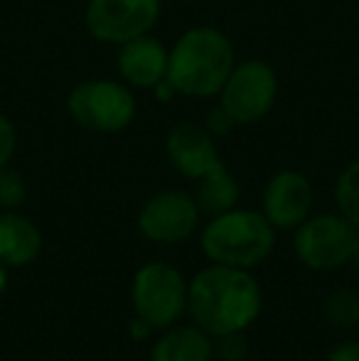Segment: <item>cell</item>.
<instances>
[{
    "label": "cell",
    "mask_w": 359,
    "mask_h": 361,
    "mask_svg": "<svg viewBox=\"0 0 359 361\" xmlns=\"http://www.w3.org/2000/svg\"><path fill=\"white\" fill-rule=\"evenodd\" d=\"M67 111L77 126L94 133H121L135 118V96L128 84L116 79H89L67 96Z\"/></svg>",
    "instance_id": "277c9868"
},
{
    "label": "cell",
    "mask_w": 359,
    "mask_h": 361,
    "mask_svg": "<svg viewBox=\"0 0 359 361\" xmlns=\"http://www.w3.org/2000/svg\"><path fill=\"white\" fill-rule=\"evenodd\" d=\"M160 0H89L84 25L89 35L106 44H123L148 35L160 18Z\"/></svg>",
    "instance_id": "8992f818"
},
{
    "label": "cell",
    "mask_w": 359,
    "mask_h": 361,
    "mask_svg": "<svg viewBox=\"0 0 359 361\" xmlns=\"http://www.w3.org/2000/svg\"><path fill=\"white\" fill-rule=\"evenodd\" d=\"M335 200H337V207H340L342 216L359 228V160L350 162V165L342 170L340 180H337Z\"/></svg>",
    "instance_id": "2e32d148"
},
{
    "label": "cell",
    "mask_w": 359,
    "mask_h": 361,
    "mask_svg": "<svg viewBox=\"0 0 359 361\" xmlns=\"http://www.w3.org/2000/svg\"><path fill=\"white\" fill-rule=\"evenodd\" d=\"M200 207L185 192H160L145 202L138 226L153 241L175 243L187 238L197 226Z\"/></svg>",
    "instance_id": "9c48e42d"
},
{
    "label": "cell",
    "mask_w": 359,
    "mask_h": 361,
    "mask_svg": "<svg viewBox=\"0 0 359 361\" xmlns=\"http://www.w3.org/2000/svg\"><path fill=\"white\" fill-rule=\"evenodd\" d=\"M312 207V187L305 175L296 170H283L271 177L266 187L264 209L273 226L291 228L303 224Z\"/></svg>",
    "instance_id": "8fae6325"
},
{
    "label": "cell",
    "mask_w": 359,
    "mask_h": 361,
    "mask_svg": "<svg viewBox=\"0 0 359 361\" xmlns=\"http://www.w3.org/2000/svg\"><path fill=\"white\" fill-rule=\"evenodd\" d=\"M15 143H18V135H15L13 121L0 114V167H5L10 162V157L15 152Z\"/></svg>",
    "instance_id": "d6986e66"
},
{
    "label": "cell",
    "mask_w": 359,
    "mask_h": 361,
    "mask_svg": "<svg viewBox=\"0 0 359 361\" xmlns=\"http://www.w3.org/2000/svg\"><path fill=\"white\" fill-rule=\"evenodd\" d=\"M236 64L231 39L212 25L190 27L175 39L168 57V84L187 99L219 96Z\"/></svg>",
    "instance_id": "6da1fadb"
},
{
    "label": "cell",
    "mask_w": 359,
    "mask_h": 361,
    "mask_svg": "<svg viewBox=\"0 0 359 361\" xmlns=\"http://www.w3.org/2000/svg\"><path fill=\"white\" fill-rule=\"evenodd\" d=\"M273 246V224L256 212H224L205 228L202 248L212 261L231 268L256 266Z\"/></svg>",
    "instance_id": "3957f363"
},
{
    "label": "cell",
    "mask_w": 359,
    "mask_h": 361,
    "mask_svg": "<svg viewBox=\"0 0 359 361\" xmlns=\"http://www.w3.org/2000/svg\"><path fill=\"white\" fill-rule=\"evenodd\" d=\"M234 126H236V123H234V118H231V116L226 114V111L219 106V109H214V111L209 114V123H207L205 128L209 130L212 135H226L231 128H234Z\"/></svg>",
    "instance_id": "ffe728a7"
},
{
    "label": "cell",
    "mask_w": 359,
    "mask_h": 361,
    "mask_svg": "<svg viewBox=\"0 0 359 361\" xmlns=\"http://www.w3.org/2000/svg\"><path fill=\"white\" fill-rule=\"evenodd\" d=\"M5 286V273H3V268H0V290H3Z\"/></svg>",
    "instance_id": "603a6c76"
},
{
    "label": "cell",
    "mask_w": 359,
    "mask_h": 361,
    "mask_svg": "<svg viewBox=\"0 0 359 361\" xmlns=\"http://www.w3.org/2000/svg\"><path fill=\"white\" fill-rule=\"evenodd\" d=\"M42 236L30 219L18 214H0V261L25 266L39 253Z\"/></svg>",
    "instance_id": "4fadbf2b"
},
{
    "label": "cell",
    "mask_w": 359,
    "mask_h": 361,
    "mask_svg": "<svg viewBox=\"0 0 359 361\" xmlns=\"http://www.w3.org/2000/svg\"><path fill=\"white\" fill-rule=\"evenodd\" d=\"M327 317L335 324H342V327H350L359 319V295L355 290H337V293L330 295L327 300Z\"/></svg>",
    "instance_id": "e0dca14e"
},
{
    "label": "cell",
    "mask_w": 359,
    "mask_h": 361,
    "mask_svg": "<svg viewBox=\"0 0 359 361\" xmlns=\"http://www.w3.org/2000/svg\"><path fill=\"white\" fill-rule=\"evenodd\" d=\"M133 302L145 324L165 327L175 322L185 307V281L175 268L150 263L135 276Z\"/></svg>",
    "instance_id": "ba28073f"
},
{
    "label": "cell",
    "mask_w": 359,
    "mask_h": 361,
    "mask_svg": "<svg viewBox=\"0 0 359 361\" xmlns=\"http://www.w3.org/2000/svg\"><path fill=\"white\" fill-rule=\"evenodd\" d=\"M330 361H359V344L347 342V344H342V347H337L335 352H332Z\"/></svg>",
    "instance_id": "44dd1931"
},
{
    "label": "cell",
    "mask_w": 359,
    "mask_h": 361,
    "mask_svg": "<svg viewBox=\"0 0 359 361\" xmlns=\"http://www.w3.org/2000/svg\"><path fill=\"white\" fill-rule=\"evenodd\" d=\"M357 226L345 216L322 214L303 224L296 236V251L310 268H337L355 256Z\"/></svg>",
    "instance_id": "52a82bcc"
},
{
    "label": "cell",
    "mask_w": 359,
    "mask_h": 361,
    "mask_svg": "<svg viewBox=\"0 0 359 361\" xmlns=\"http://www.w3.org/2000/svg\"><path fill=\"white\" fill-rule=\"evenodd\" d=\"M25 200V182L15 170H10L8 165L0 167V207L15 209L18 204H23Z\"/></svg>",
    "instance_id": "ac0fdd59"
},
{
    "label": "cell",
    "mask_w": 359,
    "mask_h": 361,
    "mask_svg": "<svg viewBox=\"0 0 359 361\" xmlns=\"http://www.w3.org/2000/svg\"><path fill=\"white\" fill-rule=\"evenodd\" d=\"M187 300L200 327L219 337L246 327L261 307L259 286L254 278L221 263L217 268H207L192 281Z\"/></svg>",
    "instance_id": "7a4b0ae2"
},
{
    "label": "cell",
    "mask_w": 359,
    "mask_h": 361,
    "mask_svg": "<svg viewBox=\"0 0 359 361\" xmlns=\"http://www.w3.org/2000/svg\"><path fill=\"white\" fill-rule=\"evenodd\" d=\"M182 3H195V0H182Z\"/></svg>",
    "instance_id": "cb8c5ba5"
},
{
    "label": "cell",
    "mask_w": 359,
    "mask_h": 361,
    "mask_svg": "<svg viewBox=\"0 0 359 361\" xmlns=\"http://www.w3.org/2000/svg\"><path fill=\"white\" fill-rule=\"evenodd\" d=\"M236 200H239V185L224 167V162H219L205 177H200V190H197L195 202L202 212L219 216L224 212L234 209Z\"/></svg>",
    "instance_id": "5bb4252c"
},
{
    "label": "cell",
    "mask_w": 359,
    "mask_h": 361,
    "mask_svg": "<svg viewBox=\"0 0 359 361\" xmlns=\"http://www.w3.org/2000/svg\"><path fill=\"white\" fill-rule=\"evenodd\" d=\"M209 339L192 327L173 329L153 349V361H209Z\"/></svg>",
    "instance_id": "9a60e30c"
},
{
    "label": "cell",
    "mask_w": 359,
    "mask_h": 361,
    "mask_svg": "<svg viewBox=\"0 0 359 361\" xmlns=\"http://www.w3.org/2000/svg\"><path fill=\"white\" fill-rule=\"evenodd\" d=\"M278 99V74L264 59L236 62L219 91V106L236 126L259 123L271 114Z\"/></svg>",
    "instance_id": "5b68a950"
},
{
    "label": "cell",
    "mask_w": 359,
    "mask_h": 361,
    "mask_svg": "<svg viewBox=\"0 0 359 361\" xmlns=\"http://www.w3.org/2000/svg\"><path fill=\"white\" fill-rule=\"evenodd\" d=\"M352 258H355V263H357V268H359V236H357V246H355V256H352Z\"/></svg>",
    "instance_id": "7402d4cb"
},
{
    "label": "cell",
    "mask_w": 359,
    "mask_h": 361,
    "mask_svg": "<svg viewBox=\"0 0 359 361\" xmlns=\"http://www.w3.org/2000/svg\"><path fill=\"white\" fill-rule=\"evenodd\" d=\"M168 57L170 49L148 32L118 44L116 67L130 89L153 91L168 76Z\"/></svg>",
    "instance_id": "30bf717a"
},
{
    "label": "cell",
    "mask_w": 359,
    "mask_h": 361,
    "mask_svg": "<svg viewBox=\"0 0 359 361\" xmlns=\"http://www.w3.org/2000/svg\"><path fill=\"white\" fill-rule=\"evenodd\" d=\"M168 157L173 167L190 180L205 177L212 167L219 165L214 135L197 123H180L168 133Z\"/></svg>",
    "instance_id": "7c38bea8"
}]
</instances>
